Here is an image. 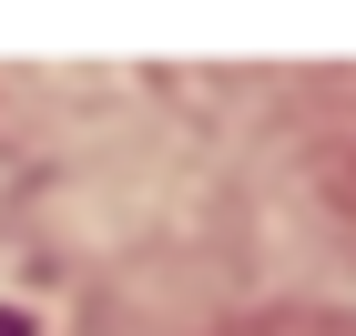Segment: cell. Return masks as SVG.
I'll return each instance as SVG.
<instances>
[]
</instances>
